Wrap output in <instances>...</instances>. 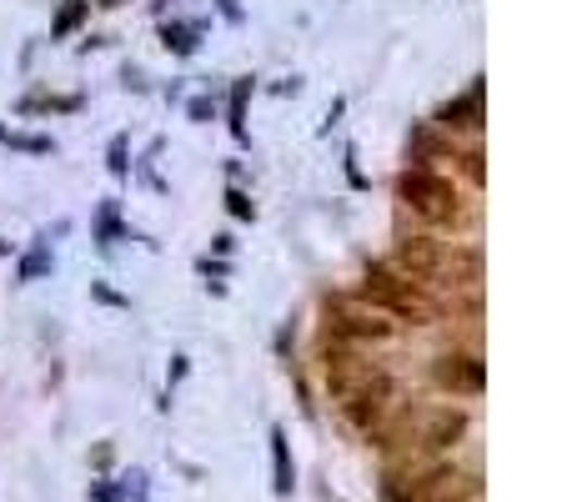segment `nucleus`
Segmentation results:
<instances>
[{"mask_svg":"<svg viewBox=\"0 0 572 502\" xmlns=\"http://www.w3.org/2000/svg\"><path fill=\"white\" fill-rule=\"evenodd\" d=\"M161 40H166V51L191 55L196 40H201V26H161Z\"/></svg>","mask_w":572,"mask_h":502,"instance_id":"nucleus-16","label":"nucleus"},{"mask_svg":"<svg viewBox=\"0 0 572 502\" xmlns=\"http://www.w3.org/2000/svg\"><path fill=\"white\" fill-rule=\"evenodd\" d=\"M96 237H101V247H111V241L121 237V222H116V206H111V201L101 206V222H96Z\"/></svg>","mask_w":572,"mask_h":502,"instance_id":"nucleus-18","label":"nucleus"},{"mask_svg":"<svg viewBox=\"0 0 572 502\" xmlns=\"http://www.w3.org/2000/svg\"><path fill=\"white\" fill-rule=\"evenodd\" d=\"M462 172H468L472 186L487 181V166H482V151H477V146H472V151H462Z\"/></svg>","mask_w":572,"mask_h":502,"instance_id":"nucleus-20","label":"nucleus"},{"mask_svg":"<svg viewBox=\"0 0 572 502\" xmlns=\"http://www.w3.org/2000/svg\"><path fill=\"white\" fill-rule=\"evenodd\" d=\"M377 377H387V372H382L377 362H366L357 347L332 342V337L322 342V382H326V392H332V402H347V397H357L362 387L377 382Z\"/></svg>","mask_w":572,"mask_h":502,"instance_id":"nucleus-5","label":"nucleus"},{"mask_svg":"<svg viewBox=\"0 0 572 502\" xmlns=\"http://www.w3.org/2000/svg\"><path fill=\"white\" fill-rule=\"evenodd\" d=\"M397 201H402L412 216H422L427 226H452L462 222V197L447 176H437L432 166H407L397 176Z\"/></svg>","mask_w":572,"mask_h":502,"instance_id":"nucleus-2","label":"nucleus"},{"mask_svg":"<svg viewBox=\"0 0 572 502\" xmlns=\"http://www.w3.org/2000/svg\"><path fill=\"white\" fill-rule=\"evenodd\" d=\"M407 437H412L422 452H447L468 437V412L462 407H422L407 423Z\"/></svg>","mask_w":572,"mask_h":502,"instance_id":"nucleus-6","label":"nucleus"},{"mask_svg":"<svg viewBox=\"0 0 572 502\" xmlns=\"http://www.w3.org/2000/svg\"><path fill=\"white\" fill-rule=\"evenodd\" d=\"M91 502H116V482H96Z\"/></svg>","mask_w":572,"mask_h":502,"instance_id":"nucleus-24","label":"nucleus"},{"mask_svg":"<svg viewBox=\"0 0 572 502\" xmlns=\"http://www.w3.org/2000/svg\"><path fill=\"white\" fill-rule=\"evenodd\" d=\"M5 251H11V241H0V256H5Z\"/></svg>","mask_w":572,"mask_h":502,"instance_id":"nucleus-26","label":"nucleus"},{"mask_svg":"<svg viewBox=\"0 0 572 502\" xmlns=\"http://www.w3.org/2000/svg\"><path fill=\"white\" fill-rule=\"evenodd\" d=\"M226 212H232L236 222H251V216H257V206H251V197L241 191V186H226Z\"/></svg>","mask_w":572,"mask_h":502,"instance_id":"nucleus-17","label":"nucleus"},{"mask_svg":"<svg viewBox=\"0 0 572 502\" xmlns=\"http://www.w3.org/2000/svg\"><path fill=\"white\" fill-rule=\"evenodd\" d=\"M472 492H477V477L462 482L457 473H432L427 482H422V502H468Z\"/></svg>","mask_w":572,"mask_h":502,"instance_id":"nucleus-10","label":"nucleus"},{"mask_svg":"<svg viewBox=\"0 0 572 502\" xmlns=\"http://www.w3.org/2000/svg\"><path fill=\"white\" fill-rule=\"evenodd\" d=\"M91 297H96V302H105V306H130L126 297H121V291H111L105 281H91Z\"/></svg>","mask_w":572,"mask_h":502,"instance_id":"nucleus-22","label":"nucleus"},{"mask_svg":"<svg viewBox=\"0 0 572 502\" xmlns=\"http://www.w3.org/2000/svg\"><path fill=\"white\" fill-rule=\"evenodd\" d=\"M357 297H362L372 312H382L387 322H397V327H422V322H432V312H437L427 287H416L412 277H402L391 262H366Z\"/></svg>","mask_w":572,"mask_h":502,"instance_id":"nucleus-1","label":"nucleus"},{"mask_svg":"<svg viewBox=\"0 0 572 502\" xmlns=\"http://www.w3.org/2000/svg\"><path fill=\"white\" fill-rule=\"evenodd\" d=\"M432 377H437V387L452 397H477L482 387H487V367H482L477 352H462V347H452V352H437V362H432Z\"/></svg>","mask_w":572,"mask_h":502,"instance_id":"nucleus-7","label":"nucleus"},{"mask_svg":"<svg viewBox=\"0 0 572 502\" xmlns=\"http://www.w3.org/2000/svg\"><path fill=\"white\" fill-rule=\"evenodd\" d=\"M0 141H5V146H15V151H26V156H51V151H55V141H51V136L5 131V126H0Z\"/></svg>","mask_w":572,"mask_h":502,"instance_id":"nucleus-15","label":"nucleus"},{"mask_svg":"<svg viewBox=\"0 0 572 502\" xmlns=\"http://www.w3.org/2000/svg\"><path fill=\"white\" fill-rule=\"evenodd\" d=\"M86 11H91V0H65L61 15L51 21V40H65V36H71V30H76L80 21H86Z\"/></svg>","mask_w":572,"mask_h":502,"instance_id":"nucleus-14","label":"nucleus"},{"mask_svg":"<svg viewBox=\"0 0 572 502\" xmlns=\"http://www.w3.org/2000/svg\"><path fill=\"white\" fill-rule=\"evenodd\" d=\"M391 266L402 272V277H412L416 287H427V281H443L457 272V256L447 241L427 237V231H416V237H397V247H391Z\"/></svg>","mask_w":572,"mask_h":502,"instance_id":"nucleus-4","label":"nucleus"},{"mask_svg":"<svg viewBox=\"0 0 572 502\" xmlns=\"http://www.w3.org/2000/svg\"><path fill=\"white\" fill-rule=\"evenodd\" d=\"M432 121H437V131H452V136L472 131V136H477L482 131V76L472 80L462 96H452L447 106H437V116H432Z\"/></svg>","mask_w":572,"mask_h":502,"instance_id":"nucleus-9","label":"nucleus"},{"mask_svg":"<svg viewBox=\"0 0 572 502\" xmlns=\"http://www.w3.org/2000/svg\"><path fill=\"white\" fill-rule=\"evenodd\" d=\"M272 488L291 492L297 488V467H291V448H286V427H272Z\"/></svg>","mask_w":572,"mask_h":502,"instance_id":"nucleus-11","label":"nucleus"},{"mask_svg":"<svg viewBox=\"0 0 572 502\" xmlns=\"http://www.w3.org/2000/svg\"><path fill=\"white\" fill-rule=\"evenodd\" d=\"M382 502H416L412 498V482H402V477L391 473L387 482H382Z\"/></svg>","mask_w":572,"mask_h":502,"instance_id":"nucleus-19","label":"nucleus"},{"mask_svg":"<svg viewBox=\"0 0 572 502\" xmlns=\"http://www.w3.org/2000/svg\"><path fill=\"white\" fill-rule=\"evenodd\" d=\"M46 272H51V247H46V241H40V247H30L26 256L15 262V281H40Z\"/></svg>","mask_w":572,"mask_h":502,"instance_id":"nucleus-13","label":"nucleus"},{"mask_svg":"<svg viewBox=\"0 0 572 502\" xmlns=\"http://www.w3.org/2000/svg\"><path fill=\"white\" fill-rule=\"evenodd\" d=\"M126 146H130V136H116V141H111V161H105L111 176H126Z\"/></svg>","mask_w":572,"mask_h":502,"instance_id":"nucleus-21","label":"nucleus"},{"mask_svg":"<svg viewBox=\"0 0 572 502\" xmlns=\"http://www.w3.org/2000/svg\"><path fill=\"white\" fill-rule=\"evenodd\" d=\"M216 5H222V15H226V21H232V26H236V21H241V5H236V0H216Z\"/></svg>","mask_w":572,"mask_h":502,"instance_id":"nucleus-25","label":"nucleus"},{"mask_svg":"<svg viewBox=\"0 0 572 502\" xmlns=\"http://www.w3.org/2000/svg\"><path fill=\"white\" fill-rule=\"evenodd\" d=\"M326 337L332 342H347V347H362V342H391L397 337V322H387L382 312L362 302V297H326Z\"/></svg>","mask_w":572,"mask_h":502,"instance_id":"nucleus-3","label":"nucleus"},{"mask_svg":"<svg viewBox=\"0 0 572 502\" xmlns=\"http://www.w3.org/2000/svg\"><path fill=\"white\" fill-rule=\"evenodd\" d=\"M186 116H191V121H211V101H207V96H196L191 106H186Z\"/></svg>","mask_w":572,"mask_h":502,"instance_id":"nucleus-23","label":"nucleus"},{"mask_svg":"<svg viewBox=\"0 0 572 502\" xmlns=\"http://www.w3.org/2000/svg\"><path fill=\"white\" fill-rule=\"evenodd\" d=\"M247 96H251V76H241L232 86V106H226V121H232L236 141H247Z\"/></svg>","mask_w":572,"mask_h":502,"instance_id":"nucleus-12","label":"nucleus"},{"mask_svg":"<svg viewBox=\"0 0 572 502\" xmlns=\"http://www.w3.org/2000/svg\"><path fill=\"white\" fill-rule=\"evenodd\" d=\"M341 412H347V423L357 427V432L372 437L382 423H387V412H391V377H377L372 387H362L357 397H347Z\"/></svg>","mask_w":572,"mask_h":502,"instance_id":"nucleus-8","label":"nucleus"}]
</instances>
